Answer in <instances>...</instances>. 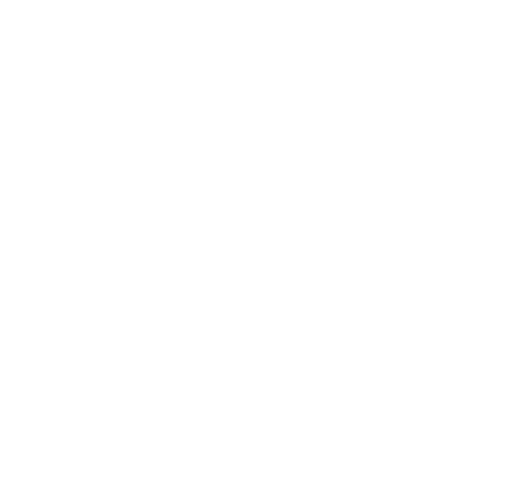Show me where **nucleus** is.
<instances>
[]
</instances>
